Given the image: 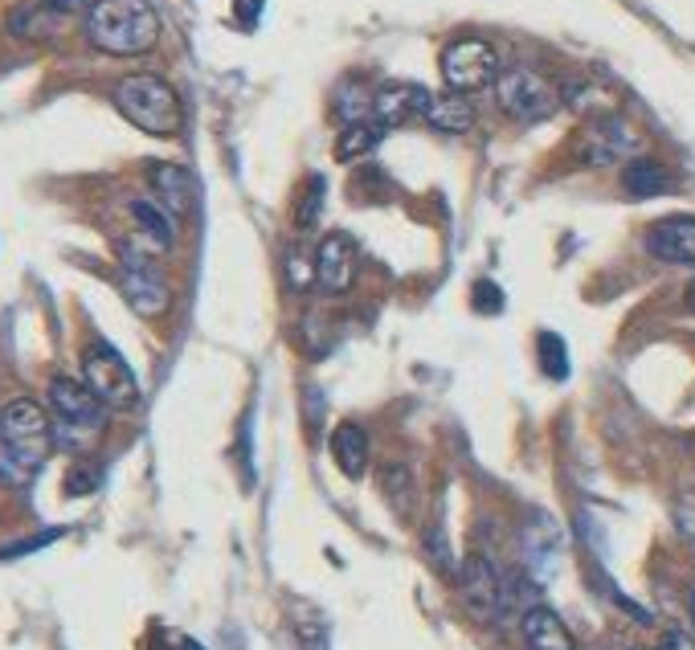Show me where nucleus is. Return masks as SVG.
Returning a JSON list of instances; mask_svg holds the SVG:
<instances>
[{
	"label": "nucleus",
	"mask_w": 695,
	"mask_h": 650,
	"mask_svg": "<svg viewBox=\"0 0 695 650\" xmlns=\"http://www.w3.org/2000/svg\"><path fill=\"white\" fill-rule=\"evenodd\" d=\"M495 95H499V107H504L512 119H519V124H544V119H553L556 107H560V95H556L553 82H544L536 70H524V66L499 75Z\"/></svg>",
	"instance_id": "423d86ee"
},
{
	"label": "nucleus",
	"mask_w": 695,
	"mask_h": 650,
	"mask_svg": "<svg viewBox=\"0 0 695 650\" xmlns=\"http://www.w3.org/2000/svg\"><path fill=\"white\" fill-rule=\"evenodd\" d=\"M50 410L53 422H58V434H66L70 442L95 439L102 430V417H107V405L99 401V393L78 376H53Z\"/></svg>",
	"instance_id": "20e7f679"
},
{
	"label": "nucleus",
	"mask_w": 695,
	"mask_h": 650,
	"mask_svg": "<svg viewBox=\"0 0 695 650\" xmlns=\"http://www.w3.org/2000/svg\"><path fill=\"white\" fill-rule=\"evenodd\" d=\"M658 650H695V638H687V634H667L663 642H658Z\"/></svg>",
	"instance_id": "cd10ccee"
},
{
	"label": "nucleus",
	"mask_w": 695,
	"mask_h": 650,
	"mask_svg": "<svg viewBox=\"0 0 695 650\" xmlns=\"http://www.w3.org/2000/svg\"><path fill=\"white\" fill-rule=\"evenodd\" d=\"M58 425L33 397H13L0 410V479L9 487H29L53 454Z\"/></svg>",
	"instance_id": "f257e3e1"
},
{
	"label": "nucleus",
	"mask_w": 695,
	"mask_h": 650,
	"mask_svg": "<svg viewBox=\"0 0 695 650\" xmlns=\"http://www.w3.org/2000/svg\"><path fill=\"white\" fill-rule=\"evenodd\" d=\"M622 185H626L631 197H663V193L675 188V180L658 160H631L626 173H622Z\"/></svg>",
	"instance_id": "aec40b11"
},
{
	"label": "nucleus",
	"mask_w": 695,
	"mask_h": 650,
	"mask_svg": "<svg viewBox=\"0 0 695 650\" xmlns=\"http://www.w3.org/2000/svg\"><path fill=\"white\" fill-rule=\"evenodd\" d=\"M127 213H131V226H136V242H131V246H139V250H148V254L172 250V242H177V221H172L156 200H131Z\"/></svg>",
	"instance_id": "2eb2a0df"
},
{
	"label": "nucleus",
	"mask_w": 695,
	"mask_h": 650,
	"mask_svg": "<svg viewBox=\"0 0 695 650\" xmlns=\"http://www.w3.org/2000/svg\"><path fill=\"white\" fill-rule=\"evenodd\" d=\"M95 483H99V475H95V471H75V475H70V483H66V487H70V495H87L90 487H95Z\"/></svg>",
	"instance_id": "a878e982"
},
{
	"label": "nucleus",
	"mask_w": 695,
	"mask_h": 650,
	"mask_svg": "<svg viewBox=\"0 0 695 650\" xmlns=\"http://www.w3.org/2000/svg\"><path fill=\"white\" fill-rule=\"evenodd\" d=\"M87 38L111 58H139L160 41V17L148 0H99L87 13Z\"/></svg>",
	"instance_id": "f03ea898"
},
{
	"label": "nucleus",
	"mask_w": 695,
	"mask_h": 650,
	"mask_svg": "<svg viewBox=\"0 0 695 650\" xmlns=\"http://www.w3.org/2000/svg\"><path fill=\"white\" fill-rule=\"evenodd\" d=\"M234 9H238V21L254 26V21H258V13H262V0H234Z\"/></svg>",
	"instance_id": "bb28decb"
},
{
	"label": "nucleus",
	"mask_w": 695,
	"mask_h": 650,
	"mask_svg": "<svg viewBox=\"0 0 695 650\" xmlns=\"http://www.w3.org/2000/svg\"><path fill=\"white\" fill-rule=\"evenodd\" d=\"M319 209H324V180H319V176H311V197L299 200L295 226H299V229H316L319 226Z\"/></svg>",
	"instance_id": "b1692460"
},
{
	"label": "nucleus",
	"mask_w": 695,
	"mask_h": 650,
	"mask_svg": "<svg viewBox=\"0 0 695 650\" xmlns=\"http://www.w3.org/2000/svg\"><path fill=\"white\" fill-rule=\"evenodd\" d=\"M119 287H123V299L131 303V312L143 315V319L165 315L168 303H172V287H168V278L156 270L152 254L139 250V246H123Z\"/></svg>",
	"instance_id": "0eeeda50"
},
{
	"label": "nucleus",
	"mask_w": 695,
	"mask_h": 650,
	"mask_svg": "<svg viewBox=\"0 0 695 650\" xmlns=\"http://www.w3.org/2000/svg\"><path fill=\"white\" fill-rule=\"evenodd\" d=\"M356 270H360V250H356L353 234H328L319 242L316 254V287L324 295H348L356 283Z\"/></svg>",
	"instance_id": "9b49d317"
},
{
	"label": "nucleus",
	"mask_w": 695,
	"mask_h": 650,
	"mask_svg": "<svg viewBox=\"0 0 695 650\" xmlns=\"http://www.w3.org/2000/svg\"><path fill=\"white\" fill-rule=\"evenodd\" d=\"M148 185L156 193V205L180 221V217H189L192 213V200H197V185H192V176L180 168V164H152L148 168Z\"/></svg>",
	"instance_id": "4468645a"
},
{
	"label": "nucleus",
	"mask_w": 695,
	"mask_h": 650,
	"mask_svg": "<svg viewBox=\"0 0 695 650\" xmlns=\"http://www.w3.org/2000/svg\"><path fill=\"white\" fill-rule=\"evenodd\" d=\"M434 95L417 87V82H380L373 90V119L380 127H401L414 124V119H426V107H430Z\"/></svg>",
	"instance_id": "f8f14e48"
},
{
	"label": "nucleus",
	"mask_w": 695,
	"mask_h": 650,
	"mask_svg": "<svg viewBox=\"0 0 695 650\" xmlns=\"http://www.w3.org/2000/svg\"><path fill=\"white\" fill-rule=\"evenodd\" d=\"M470 303H475L483 315H495V312H504V290L495 287V283H475V287H470Z\"/></svg>",
	"instance_id": "393cba45"
},
{
	"label": "nucleus",
	"mask_w": 695,
	"mask_h": 650,
	"mask_svg": "<svg viewBox=\"0 0 695 650\" xmlns=\"http://www.w3.org/2000/svg\"><path fill=\"white\" fill-rule=\"evenodd\" d=\"M82 381H87L107 410H136L139 405V381L136 373L127 368V361L111 344L95 339L87 352H82Z\"/></svg>",
	"instance_id": "39448f33"
},
{
	"label": "nucleus",
	"mask_w": 695,
	"mask_h": 650,
	"mask_svg": "<svg viewBox=\"0 0 695 650\" xmlns=\"http://www.w3.org/2000/svg\"><path fill=\"white\" fill-rule=\"evenodd\" d=\"M687 303H692V307H695V283H692V287H687Z\"/></svg>",
	"instance_id": "c756f323"
},
{
	"label": "nucleus",
	"mask_w": 695,
	"mask_h": 650,
	"mask_svg": "<svg viewBox=\"0 0 695 650\" xmlns=\"http://www.w3.org/2000/svg\"><path fill=\"white\" fill-rule=\"evenodd\" d=\"M385 131H389V127H380L373 115H368V119H356V124H344L340 139H336V160L353 164V160H365V156H373V151L380 148Z\"/></svg>",
	"instance_id": "6ab92c4d"
},
{
	"label": "nucleus",
	"mask_w": 695,
	"mask_h": 650,
	"mask_svg": "<svg viewBox=\"0 0 695 650\" xmlns=\"http://www.w3.org/2000/svg\"><path fill=\"white\" fill-rule=\"evenodd\" d=\"M426 124H430L434 131H446V136H463V131L475 127V107H470L467 95L450 90V95L430 99V107H426Z\"/></svg>",
	"instance_id": "a211bd4d"
},
{
	"label": "nucleus",
	"mask_w": 695,
	"mask_h": 650,
	"mask_svg": "<svg viewBox=\"0 0 695 650\" xmlns=\"http://www.w3.org/2000/svg\"><path fill=\"white\" fill-rule=\"evenodd\" d=\"M536 361H540L544 376L565 381V376H569V344L556 336V332H540V336H536Z\"/></svg>",
	"instance_id": "4be33fe9"
},
{
	"label": "nucleus",
	"mask_w": 695,
	"mask_h": 650,
	"mask_svg": "<svg viewBox=\"0 0 695 650\" xmlns=\"http://www.w3.org/2000/svg\"><path fill=\"white\" fill-rule=\"evenodd\" d=\"M50 4H58V9H62V13H78V9H95V4H99V0H50Z\"/></svg>",
	"instance_id": "c85d7f7f"
},
{
	"label": "nucleus",
	"mask_w": 695,
	"mask_h": 650,
	"mask_svg": "<svg viewBox=\"0 0 695 650\" xmlns=\"http://www.w3.org/2000/svg\"><path fill=\"white\" fill-rule=\"evenodd\" d=\"M519 634H524V650H577L569 626L548 605H528L519 613Z\"/></svg>",
	"instance_id": "dca6fc26"
},
{
	"label": "nucleus",
	"mask_w": 695,
	"mask_h": 650,
	"mask_svg": "<svg viewBox=\"0 0 695 650\" xmlns=\"http://www.w3.org/2000/svg\"><path fill=\"white\" fill-rule=\"evenodd\" d=\"M634 148H638V136L631 131L626 119H618V115H597V119L585 124L582 136H577L573 160L585 164V168H614V164H631Z\"/></svg>",
	"instance_id": "1a4fd4ad"
},
{
	"label": "nucleus",
	"mask_w": 695,
	"mask_h": 650,
	"mask_svg": "<svg viewBox=\"0 0 695 650\" xmlns=\"http://www.w3.org/2000/svg\"><path fill=\"white\" fill-rule=\"evenodd\" d=\"M692 618H695V593H692Z\"/></svg>",
	"instance_id": "7c9ffc66"
},
{
	"label": "nucleus",
	"mask_w": 695,
	"mask_h": 650,
	"mask_svg": "<svg viewBox=\"0 0 695 650\" xmlns=\"http://www.w3.org/2000/svg\"><path fill=\"white\" fill-rule=\"evenodd\" d=\"M62 17L66 13L58 9V4H50V0H33V4H21V9H17L9 29H13L17 38H50Z\"/></svg>",
	"instance_id": "412c9836"
},
{
	"label": "nucleus",
	"mask_w": 695,
	"mask_h": 650,
	"mask_svg": "<svg viewBox=\"0 0 695 650\" xmlns=\"http://www.w3.org/2000/svg\"><path fill=\"white\" fill-rule=\"evenodd\" d=\"M380 483H385V495L393 500V508H397V512H409V508H414V479H409V471H405L401 463L385 466Z\"/></svg>",
	"instance_id": "5701e85b"
},
{
	"label": "nucleus",
	"mask_w": 695,
	"mask_h": 650,
	"mask_svg": "<svg viewBox=\"0 0 695 650\" xmlns=\"http://www.w3.org/2000/svg\"><path fill=\"white\" fill-rule=\"evenodd\" d=\"M634 650H638V647H634Z\"/></svg>",
	"instance_id": "2f4dec72"
},
{
	"label": "nucleus",
	"mask_w": 695,
	"mask_h": 650,
	"mask_svg": "<svg viewBox=\"0 0 695 650\" xmlns=\"http://www.w3.org/2000/svg\"><path fill=\"white\" fill-rule=\"evenodd\" d=\"M115 107L127 124H136L148 136H177L180 131V99L160 75H131L115 87Z\"/></svg>",
	"instance_id": "7ed1b4c3"
},
{
	"label": "nucleus",
	"mask_w": 695,
	"mask_h": 650,
	"mask_svg": "<svg viewBox=\"0 0 695 650\" xmlns=\"http://www.w3.org/2000/svg\"><path fill=\"white\" fill-rule=\"evenodd\" d=\"M646 250L658 263L695 266V217H663L646 229Z\"/></svg>",
	"instance_id": "ddd939ff"
},
{
	"label": "nucleus",
	"mask_w": 695,
	"mask_h": 650,
	"mask_svg": "<svg viewBox=\"0 0 695 650\" xmlns=\"http://www.w3.org/2000/svg\"><path fill=\"white\" fill-rule=\"evenodd\" d=\"M331 459L348 479H360L368 471V434L356 422L336 425L331 434Z\"/></svg>",
	"instance_id": "f3484780"
},
{
	"label": "nucleus",
	"mask_w": 695,
	"mask_h": 650,
	"mask_svg": "<svg viewBox=\"0 0 695 650\" xmlns=\"http://www.w3.org/2000/svg\"><path fill=\"white\" fill-rule=\"evenodd\" d=\"M443 78L446 87L458 90V95H475V90L495 87L499 82V53L487 41H455L443 53Z\"/></svg>",
	"instance_id": "9d476101"
},
{
	"label": "nucleus",
	"mask_w": 695,
	"mask_h": 650,
	"mask_svg": "<svg viewBox=\"0 0 695 650\" xmlns=\"http://www.w3.org/2000/svg\"><path fill=\"white\" fill-rule=\"evenodd\" d=\"M458 589H463V605L470 610V618L483 626H495L499 618H507L512 613V605H507V581L499 577V569H495L483 552H475V557H467L463 561V573H458Z\"/></svg>",
	"instance_id": "6e6552de"
}]
</instances>
